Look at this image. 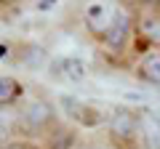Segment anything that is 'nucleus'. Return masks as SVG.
<instances>
[{"mask_svg":"<svg viewBox=\"0 0 160 149\" xmlns=\"http://www.w3.org/2000/svg\"><path fill=\"white\" fill-rule=\"evenodd\" d=\"M51 74H56L59 80H67V83H80L86 77V64L75 56H62V59H53Z\"/></svg>","mask_w":160,"mask_h":149,"instance_id":"20e7f679","label":"nucleus"},{"mask_svg":"<svg viewBox=\"0 0 160 149\" xmlns=\"http://www.w3.org/2000/svg\"><path fill=\"white\" fill-rule=\"evenodd\" d=\"M142 35L152 43V46H160V19L158 16L144 19V22H142Z\"/></svg>","mask_w":160,"mask_h":149,"instance_id":"1a4fd4ad","label":"nucleus"},{"mask_svg":"<svg viewBox=\"0 0 160 149\" xmlns=\"http://www.w3.org/2000/svg\"><path fill=\"white\" fill-rule=\"evenodd\" d=\"M136 74L142 77L144 83H149V85H158V88H160V51L147 53V56L139 61Z\"/></svg>","mask_w":160,"mask_h":149,"instance_id":"0eeeda50","label":"nucleus"},{"mask_svg":"<svg viewBox=\"0 0 160 149\" xmlns=\"http://www.w3.org/2000/svg\"><path fill=\"white\" fill-rule=\"evenodd\" d=\"M139 128H142V149H160V115L152 109H139Z\"/></svg>","mask_w":160,"mask_h":149,"instance_id":"7ed1b4c3","label":"nucleus"},{"mask_svg":"<svg viewBox=\"0 0 160 149\" xmlns=\"http://www.w3.org/2000/svg\"><path fill=\"white\" fill-rule=\"evenodd\" d=\"M128 32H131V19H128V13L123 11V8H120L112 29H109L107 37H104V46H107L109 51H120L123 43H126V37H128Z\"/></svg>","mask_w":160,"mask_h":149,"instance_id":"423d86ee","label":"nucleus"},{"mask_svg":"<svg viewBox=\"0 0 160 149\" xmlns=\"http://www.w3.org/2000/svg\"><path fill=\"white\" fill-rule=\"evenodd\" d=\"M51 115H53L51 104H46V101H32V104H29V107L22 112L19 123H22V128H24V131H38V128L48 125Z\"/></svg>","mask_w":160,"mask_h":149,"instance_id":"39448f33","label":"nucleus"},{"mask_svg":"<svg viewBox=\"0 0 160 149\" xmlns=\"http://www.w3.org/2000/svg\"><path fill=\"white\" fill-rule=\"evenodd\" d=\"M0 88H3V91H0V104H3V107H8L11 101H16V99L22 96V85H19L13 77H8V74L0 80Z\"/></svg>","mask_w":160,"mask_h":149,"instance_id":"6e6552de","label":"nucleus"},{"mask_svg":"<svg viewBox=\"0 0 160 149\" xmlns=\"http://www.w3.org/2000/svg\"><path fill=\"white\" fill-rule=\"evenodd\" d=\"M3 149H38V147H32V144H27V141H13V144H6Z\"/></svg>","mask_w":160,"mask_h":149,"instance_id":"9d476101","label":"nucleus"},{"mask_svg":"<svg viewBox=\"0 0 160 149\" xmlns=\"http://www.w3.org/2000/svg\"><path fill=\"white\" fill-rule=\"evenodd\" d=\"M118 6H112V3H91V6L86 8V24L88 29H91L96 37H107V32L112 29L115 19H118Z\"/></svg>","mask_w":160,"mask_h":149,"instance_id":"f03ea898","label":"nucleus"},{"mask_svg":"<svg viewBox=\"0 0 160 149\" xmlns=\"http://www.w3.org/2000/svg\"><path fill=\"white\" fill-rule=\"evenodd\" d=\"M109 138L118 149H139L142 128H139V109L118 107L109 115Z\"/></svg>","mask_w":160,"mask_h":149,"instance_id":"f257e3e1","label":"nucleus"}]
</instances>
